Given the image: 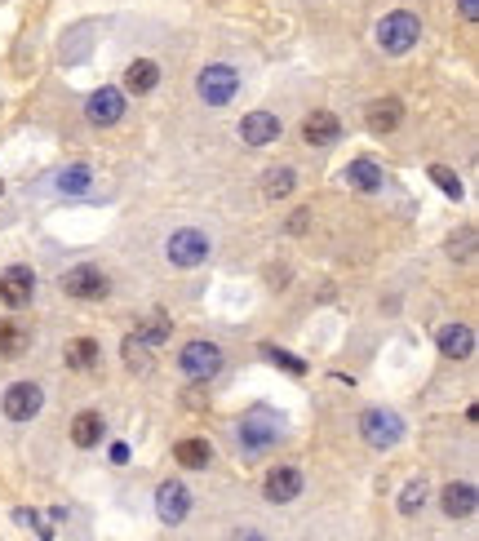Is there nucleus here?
Here are the masks:
<instances>
[{
    "mask_svg": "<svg viewBox=\"0 0 479 541\" xmlns=\"http://www.w3.org/2000/svg\"><path fill=\"white\" fill-rule=\"evenodd\" d=\"M284 435V422L271 413V408H253V413H244V422L236 426V444H240V457L244 462H258V457H267L275 444H280Z\"/></svg>",
    "mask_w": 479,
    "mask_h": 541,
    "instance_id": "obj_1",
    "label": "nucleus"
},
{
    "mask_svg": "<svg viewBox=\"0 0 479 541\" xmlns=\"http://www.w3.org/2000/svg\"><path fill=\"white\" fill-rule=\"evenodd\" d=\"M209 253H213V240H209V231H200V227H178L165 240V258H169V267H178V271L205 267Z\"/></svg>",
    "mask_w": 479,
    "mask_h": 541,
    "instance_id": "obj_2",
    "label": "nucleus"
},
{
    "mask_svg": "<svg viewBox=\"0 0 479 541\" xmlns=\"http://www.w3.org/2000/svg\"><path fill=\"white\" fill-rule=\"evenodd\" d=\"M196 94L205 107H227V102L240 94V71L231 63H209L196 76Z\"/></svg>",
    "mask_w": 479,
    "mask_h": 541,
    "instance_id": "obj_3",
    "label": "nucleus"
},
{
    "mask_svg": "<svg viewBox=\"0 0 479 541\" xmlns=\"http://www.w3.org/2000/svg\"><path fill=\"white\" fill-rule=\"evenodd\" d=\"M417 36H422V23H417V14H409V9H395V14H386L382 23H377V45L395 58L409 54L417 45Z\"/></svg>",
    "mask_w": 479,
    "mask_h": 541,
    "instance_id": "obj_4",
    "label": "nucleus"
},
{
    "mask_svg": "<svg viewBox=\"0 0 479 541\" xmlns=\"http://www.w3.org/2000/svg\"><path fill=\"white\" fill-rule=\"evenodd\" d=\"M178 373L187 382H213L222 373V346L218 342H187L178 351Z\"/></svg>",
    "mask_w": 479,
    "mask_h": 541,
    "instance_id": "obj_5",
    "label": "nucleus"
},
{
    "mask_svg": "<svg viewBox=\"0 0 479 541\" xmlns=\"http://www.w3.org/2000/svg\"><path fill=\"white\" fill-rule=\"evenodd\" d=\"M63 293L76 302H103L111 293V280L103 267H94V262H80V267H67L63 271Z\"/></svg>",
    "mask_w": 479,
    "mask_h": 541,
    "instance_id": "obj_6",
    "label": "nucleus"
},
{
    "mask_svg": "<svg viewBox=\"0 0 479 541\" xmlns=\"http://www.w3.org/2000/svg\"><path fill=\"white\" fill-rule=\"evenodd\" d=\"M360 435L369 448L386 453V448H395L404 440V422L395 413H386V408H369V413H360Z\"/></svg>",
    "mask_w": 479,
    "mask_h": 541,
    "instance_id": "obj_7",
    "label": "nucleus"
},
{
    "mask_svg": "<svg viewBox=\"0 0 479 541\" xmlns=\"http://www.w3.org/2000/svg\"><path fill=\"white\" fill-rule=\"evenodd\" d=\"M40 408H45V391H40V382H32V377L14 382L5 391V400H0V413H5L9 422H32Z\"/></svg>",
    "mask_w": 479,
    "mask_h": 541,
    "instance_id": "obj_8",
    "label": "nucleus"
},
{
    "mask_svg": "<svg viewBox=\"0 0 479 541\" xmlns=\"http://www.w3.org/2000/svg\"><path fill=\"white\" fill-rule=\"evenodd\" d=\"M125 89H116V85H103V89H94V94L85 98V116H89V125H98V129H107V125H120L125 120Z\"/></svg>",
    "mask_w": 479,
    "mask_h": 541,
    "instance_id": "obj_9",
    "label": "nucleus"
},
{
    "mask_svg": "<svg viewBox=\"0 0 479 541\" xmlns=\"http://www.w3.org/2000/svg\"><path fill=\"white\" fill-rule=\"evenodd\" d=\"M156 515H160V524H169V528H178L182 519L191 515V488L182 484V479H165V484L156 488Z\"/></svg>",
    "mask_w": 479,
    "mask_h": 541,
    "instance_id": "obj_10",
    "label": "nucleus"
},
{
    "mask_svg": "<svg viewBox=\"0 0 479 541\" xmlns=\"http://www.w3.org/2000/svg\"><path fill=\"white\" fill-rule=\"evenodd\" d=\"M302 488H307V479H302L298 466H275L267 475V484H262V497H267L271 506H289L302 497Z\"/></svg>",
    "mask_w": 479,
    "mask_h": 541,
    "instance_id": "obj_11",
    "label": "nucleus"
},
{
    "mask_svg": "<svg viewBox=\"0 0 479 541\" xmlns=\"http://www.w3.org/2000/svg\"><path fill=\"white\" fill-rule=\"evenodd\" d=\"M236 134H240L244 147H271L284 129H280V116H271V111H249V116L240 120Z\"/></svg>",
    "mask_w": 479,
    "mask_h": 541,
    "instance_id": "obj_12",
    "label": "nucleus"
},
{
    "mask_svg": "<svg viewBox=\"0 0 479 541\" xmlns=\"http://www.w3.org/2000/svg\"><path fill=\"white\" fill-rule=\"evenodd\" d=\"M36 293V271L32 267H9L0 275V302L9 306V311H18V306H27Z\"/></svg>",
    "mask_w": 479,
    "mask_h": 541,
    "instance_id": "obj_13",
    "label": "nucleus"
},
{
    "mask_svg": "<svg viewBox=\"0 0 479 541\" xmlns=\"http://www.w3.org/2000/svg\"><path fill=\"white\" fill-rule=\"evenodd\" d=\"M440 506L448 519H471L479 510V488L471 484V479H453V484L440 493Z\"/></svg>",
    "mask_w": 479,
    "mask_h": 541,
    "instance_id": "obj_14",
    "label": "nucleus"
},
{
    "mask_svg": "<svg viewBox=\"0 0 479 541\" xmlns=\"http://www.w3.org/2000/svg\"><path fill=\"white\" fill-rule=\"evenodd\" d=\"M338 138H342V120L333 116V111H311V116L302 120V142H307V147H333Z\"/></svg>",
    "mask_w": 479,
    "mask_h": 541,
    "instance_id": "obj_15",
    "label": "nucleus"
},
{
    "mask_svg": "<svg viewBox=\"0 0 479 541\" xmlns=\"http://www.w3.org/2000/svg\"><path fill=\"white\" fill-rule=\"evenodd\" d=\"M435 346H440V355H448V360H471L475 355V329L471 324H444Z\"/></svg>",
    "mask_w": 479,
    "mask_h": 541,
    "instance_id": "obj_16",
    "label": "nucleus"
},
{
    "mask_svg": "<svg viewBox=\"0 0 479 541\" xmlns=\"http://www.w3.org/2000/svg\"><path fill=\"white\" fill-rule=\"evenodd\" d=\"M364 120H369V134H395L400 129V120H404V107H400V98H377L369 111H364Z\"/></svg>",
    "mask_w": 479,
    "mask_h": 541,
    "instance_id": "obj_17",
    "label": "nucleus"
},
{
    "mask_svg": "<svg viewBox=\"0 0 479 541\" xmlns=\"http://www.w3.org/2000/svg\"><path fill=\"white\" fill-rule=\"evenodd\" d=\"M382 169L373 165V160H351V165H346V187L351 191H364V196H377V191H382Z\"/></svg>",
    "mask_w": 479,
    "mask_h": 541,
    "instance_id": "obj_18",
    "label": "nucleus"
},
{
    "mask_svg": "<svg viewBox=\"0 0 479 541\" xmlns=\"http://www.w3.org/2000/svg\"><path fill=\"white\" fill-rule=\"evenodd\" d=\"M71 444L76 448H98L103 444V413H94V408L76 413V422H71Z\"/></svg>",
    "mask_w": 479,
    "mask_h": 541,
    "instance_id": "obj_19",
    "label": "nucleus"
},
{
    "mask_svg": "<svg viewBox=\"0 0 479 541\" xmlns=\"http://www.w3.org/2000/svg\"><path fill=\"white\" fill-rule=\"evenodd\" d=\"M298 187V173H293V165H271L267 173H262V200H284L289 191Z\"/></svg>",
    "mask_w": 479,
    "mask_h": 541,
    "instance_id": "obj_20",
    "label": "nucleus"
},
{
    "mask_svg": "<svg viewBox=\"0 0 479 541\" xmlns=\"http://www.w3.org/2000/svg\"><path fill=\"white\" fill-rule=\"evenodd\" d=\"M156 85H160V63H151V58L129 63V71H125V94H151Z\"/></svg>",
    "mask_w": 479,
    "mask_h": 541,
    "instance_id": "obj_21",
    "label": "nucleus"
},
{
    "mask_svg": "<svg viewBox=\"0 0 479 541\" xmlns=\"http://www.w3.org/2000/svg\"><path fill=\"white\" fill-rule=\"evenodd\" d=\"M173 462L187 466V471H205V466L213 462V444L209 440H182V444H173Z\"/></svg>",
    "mask_w": 479,
    "mask_h": 541,
    "instance_id": "obj_22",
    "label": "nucleus"
},
{
    "mask_svg": "<svg viewBox=\"0 0 479 541\" xmlns=\"http://www.w3.org/2000/svg\"><path fill=\"white\" fill-rule=\"evenodd\" d=\"M89 187H94V169H89V165H71L63 173H54V191H58V196H85Z\"/></svg>",
    "mask_w": 479,
    "mask_h": 541,
    "instance_id": "obj_23",
    "label": "nucleus"
},
{
    "mask_svg": "<svg viewBox=\"0 0 479 541\" xmlns=\"http://www.w3.org/2000/svg\"><path fill=\"white\" fill-rule=\"evenodd\" d=\"M169 333H173L169 315H165V311H156L147 324H138V329L129 333V338H134L138 346H165V342H169Z\"/></svg>",
    "mask_w": 479,
    "mask_h": 541,
    "instance_id": "obj_24",
    "label": "nucleus"
},
{
    "mask_svg": "<svg viewBox=\"0 0 479 541\" xmlns=\"http://www.w3.org/2000/svg\"><path fill=\"white\" fill-rule=\"evenodd\" d=\"M63 360H67V369L89 373V369H94V364H98V342H94V338H76V342H67Z\"/></svg>",
    "mask_w": 479,
    "mask_h": 541,
    "instance_id": "obj_25",
    "label": "nucleus"
},
{
    "mask_svg": "<svg viewBox=\"0 0 479 541\" xmlns=\"http://www.w3.org/2000/svg\"><path fill=\"white\" fill-rule=\"evenodd\" d=\"M23 351H27V333H23V324L0 320V360H18Z\"/></svg>",
    "mask_w": 479,
    "mask_h": 541,
    "instance_id": "obj_26",
    "label": "nucleus"
},
{
    "mask_svg": "<svg viewBox=\"0 0 479 541\" xmlns=\"http://www.w3.org/2000/svg\"><path fill=\"white\" fill-rule=\"evenodd\" d=\"M262 360H271L275 369H284V373H293V377H302V373H307V360H298V355L280 351V346H275V342H262Z\"/></svg>",
    "mask_w": 479,
    "mask_h": 541,
    "instance_id": "obj_27",
    "label": "nucleus"
},
{
    "mask_svg": "<svg viewBox=\"0 0 479 541\" xmlns=\"http://www.w3.org/2000/svg\"><path fill=\"white\" fill-rule=\"evenodd\" d=\"M426 497H431V484H426V479H413V484L400 493V515H409V519H413L417 510L426 506Z\"/></svg>",
    "mask_w": 479,
    "mask_h": 541,
    "instance_id": "obj_28",
    "label": "nucleus"
},
{
    "mask_svg": "<svg viewBox=\"0 0 479 541\" xmlns=\"http://www.w3.org/2000/svg\"><path fill=\"white\" fill-rule=\"evenodd\" d=\"M426 173H431V182H435V187L444 191L448 200H462V196H466L462 178H457V173H448V165H431V169H426Z\"/></svg>",
    "mask_w": 479,
    "mask_h": 541,
    "instance_id": "obj_29",
    "label": "nucleus"
},
{
    "mask_svg": "<svg viewBox=\"0 0 479 541\" xmlns=\"http://www.w3.org/2000/svg\"><path fill=\"white\" fill-rule=\"evenodd\" d=\"M125 364L134 373H151V360H147V351H142V346L134 342V338H125Z\"/></svg>",
    "mask_w": 479,
    "mask_h": 541,
    "instance_id": "obj_30",
    "label": "nucleus"
},
{
    "mask_svg": "<svg viewBox=\"0 0 479 541\" xmlns=\"http://www.w3.org/2000/svg\"><path fill=\"white\" fill-rule=\"evenodd\" d=\"M448 253H453V258H462V262H471V258H475V231L466 227L462 236H453V244H448Z\"/></svg>",
    "mask_w": 479,
    "mask_h": 541,
    "instance_id": "obj_31",
    "label": "nucleus"
},
{
    "mask_svg": "<svg viewBox=\"0 0 479 541\" xmlns=\"http://www.w3.org/2000/svg\"><path fill=\"white\" fill-rule=\"evenodd\" d=\"M14 519H18V524H23V528H36L40 537H54L45 524H40V515H36V510H14Z\"/></svg>",
    "mask_w": 479,
    "mask_h": 541,
    "instance_id": "obj_32",
    "label": "nucleus"
},
{
    "mask_svg": "<svg viewBox=\"0 0 479 541\" xmlns=\"http://www.w3.org/2000/svg\"><path fill=\"white\" fill-rule=\"evenodd\" d=\"M107 457H111V466H125V462H129V444H120V440H116Z\"/></svg>",
    "mask_w": 479,
    "mask_h": 541,
    "instance_id": "obj_33",
    "label": "nucleus"
},
{
    "mask_svg": "<svg viewBox=\"0 0 479 541\" xmlns=\"http://www.w3.org/2000/svg\"><path fill=\"white\" fill-rule=\"evenodd\" d=\"M462 18H466V23H475V18H479V0H462Z\"/></svg>",
    "mask_w": 479,
    "mask_h": 541,
    "instance_id": "obj_34",
    "label": "nucleus"
},
{
    "mask_svg": "<svg viewBox=\"0 0 479 541\" xmlns=\"http://www.w3.org/2000/svg\"><path fill=\"white\" fill-rule=\"evenodd\" d=\"M0 191H5V182H0Z\"/></svg>",
    "mask_w": 479,
    "mask_h": 541,
    "instance_id": "obj_35",
    "label": "nucleus"
}]
</instances>
